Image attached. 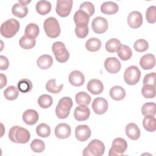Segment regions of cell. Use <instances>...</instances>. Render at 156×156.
<instances>
[{
    "label": "cell",
    "instance_id": "6da1fadb",
    "mask_svg": "<svg viewBox=\"0 0 156 156\" xmlns=\"http://www.w3.org/2000/svg\"><path fill=\"white\" fill-rule=\"evenodd\" d=\"M9 138L13 143L24 144L29 141L30 135L27 129L18 126H15L10 128L9 132Z\"/></svg>",
    "mask_w": 156,
    "mask_h": 156
},
{
    "label": "cell",
    "instance_id": "7a4b0ae2",
    "mask_svg": "<svg viewBox=\"0 0 156 156\" xmlns=\"http://www.w3.org/2000/svg\"><path fill=\"white\" fill-rule=\"evenodd\" d=\"M20 23L14 18H10L4 22L1 26V34L2 36L10 38L13 37L19 30Z\"/></svg>",
    "mask_w": 156,
    "mask_h": 156
},
{
    "label": "cell",
    "instance_id": "3957f363",
    "mask_svg": "<svg viewBox=\"0 0 156 156\" xmlns=\"http://www.w3.org/2000/svg\"><path fill=\"white\" fill-rule=\"evenodd\" d=\"M73 105V102L71 98L63 97L58 101L55 107V114L60 119L66 118L70 113V110Z\"/></svg>",
    "mask_w": 156,
    "mask_h": 156
},
{
    "label": "cell",
    "instance_id": "277c9868",
    "mask_svg": "<svg viewBox=\"0 0 156 156\" xmlns=\"http://www.w3.org/2000/svg\"><path fill=\"white\" fill-rule=\"evenodd\" d=\"M43 27L46 35L51 38H55L60 34V27L55 18L49 17L45 20Z\"/></svg>",
    "mask_w": 156,
    "mask_h": 156
},
{
    "label": "cell",
    "instance_id": "5b68a950",
    "mask_svg": "<svg viewBox=\"0 0 156 156\" xmlns=\"http://www.w3.org/2000/svg\"><path fill=\"white\" fill-rule=\"evenodd\" d=\"M105 151V146L104 143L97 139L91 140L87 147H86L82 152V155L85 156H101Z\"/></svg>",
    "mask_w": 156,
    "mask_h": 156
},
{
    "label": "cell",
    "instance_id": "8992f818",
    "mask_svg": "<svg viewBox=\"0 0 156 156\" xmlns=\"http://www.w3.org/2000/svg\"><path fill=\"white\" fill-rule=\"evenodd\" d=\"M52 51L55 55L56 60L60 63L66 62L69 57V54L65 45L61 41H56L52 44Z\"/></svg>",
    "mask_w": 156,
    "mask_h": 156
},
{
    "label": "cell",
    "instance_id": "52a82bcc",
    "mask_svg": "<svg viewBox=\"0 0 156 156\" xmlns=\"http://www.w3.org/2000/svg\"><path fill=\"white\" fill-rule=\"evenodd\" d=\"M141 72L135 65L129 66L124 73V79L126 83L130 85L136 84L140 79Z\"/></svg>",
    "mask_w": 156,
    "mask_h": 156
},
{
    "label": "cell",
    "instance_id": "ba28073f",
    "mask_svg": "<svg viewBox=\"0 0 156 156\" xmlns=\"http://www.w3.org/2000/svg\"><path fill=\"white\" fill-rule=\"evenodd\" d=\"M127 148L126 141L122 138H116L113 140L112 146L109 150V156L122 155Z\"/></svg>",
    "mask_w": 156,
    "mask_h": 156
},
{
    "label": "cell",
    "instance_id": "9c48e42d",
    "mask_svg": "<svg viewBox=\"0 0 156 156\" xmlns=\"http://www.w3.org/2000/svg\"><path fill=\"white\" fill-rule=\"evenodd\" d=\"M72 7V0H57L55 10L60 16L66 17L69 15Z\"/></svg>",
    "mask_w": 156,
    "mask_h": 156
},
{
    "label": "cell",
    "instance_id": "30bf717a",
    "mask_svg": "<svg viewBox=\"0 0 156 156\" xmlns=\"http://www.w3.org/2000/svg\"><path fill=\"white\" fill-rule=\"evenodd\" d=\"M107 20L102 16H98L93 19L91 23V27L93 30L96 34H103L108 29Z\"/></svg>",
    "mask_w": 156,
    "mask_h": 156
},
{
    "label": "cell",
    "instance_id": "8fae6325",
    "mask_svg": "<svg viewBox=\"0 0 156 156\" xmlns=\"http://www.w3.org/2000/svg\"><path fill=\"white\" fill-rule=\"evenodd\" d=\"M107 101L101 97L95 98L92 103V108L94 112L98 115L105 113L108 109Z\"/></svg>",
    "mask_w": 156,
    "mask_h": 156
},
{
    "label": "cell",
    "instance_id": "7c38bea8",
    "mask_svg": "<svg viewBox=\"0 0 156 156\" xmlns=\"http://www.w3.org/2000/svg\"><path fill=\"white\" fill-rule=\"evenodd\" d=\"M91 132L87 125H79L75 129V136L79 141H85L91 136Z\"/></svg>",
    "mask_w": 156,
    "mask_h": 156
},
{
    "label": "cell",
    "instance_id": "4fadbf2b",
    "mask_svg": "<svg viewBox=\"0 0 156 156\" xmlns=\"http://www.w3.org/2000/svg\"><path fill=\"white\" fill-rule=\"evenodd\" d=\"M143 19L141 13L138 11H133L130 12L127 17V23L132 29L140 27L143 24Z\"/></svg>",
    "mask_w": 156,
    "mask_h": 156
},
{
    "label": "cell",
    "instance_id": "5bb4252c",
    "mask_svg": "<svg viewBox=\"0 0 156 156\" xmlns=\"http://www.w3.org/2000/svg\"><path fill=\"white\" fill-rule=\"evenodd\" d=\"M121 63L116 57H108L104 62V67L110 73L115 74L121 69Z\"/></svg>",
    "mask_w": 156,
    "mask_h": 156
},
{
    "label": "cell",
    "instance_id": "9a60e30c",
    "mask_svg": "<svg viewBox=\"0 0 156 156\" xmlns=\"http://www.w3.org/2000/svg\"><path fill=\"white\" fill-rule=\"evenodd\" d=\"M71 133L70 126L66 123H60L55 128L54 133L57 138L65 139L68 138Z\"/></svg>",
    "mask_w": 156,
    "mask_h": 156
},
{
    "label": "cell",
    "instance_id": "2e32d148",
    "mask_svg": "<svg viewBox=\"0 0 156 156\" xmlns=\"http://www.w3.org/2000/svg\"><path fill=\"white\" fill-rule=\"evenodd\" d=\"M90 115V110L87 105L77 106L74 111V117L78 121H86Z\"/></svg>",
    "mask_w": 156,
    "mask_h": 156
},
{
    "label": "cell",
    "instance_id": "e0dca14e",
    "mask_svg": "<svg viewBox=\"0 0 156 156\" xmlns=\"http://www.w3.org/2000/svg\"><path fill=\"white\" fill-rule=\"evenodd\" d=\"M87 90L93 94H101L104 90V85L102 82L96 79L90 80L87 85Z\"/></svg>",
    "mask_w": 156,
    "mask_h": 156
},
{
    "label": "cell",
    "instance_id": "ac0fdd59",
    "mask_svg": "<svg viewBox=\"0 0 156 156\" xmlns=\"http://www.w3.org/2000/svg\"><path fill=\"white\" fill-rule=\"evenodd\" d=\"M23 121L27 125H34L38 120L39 115L38 112L34 109H28L26 110L22 116Z\"/></svg>",
    "mask_w": 156,
    "mask_h": 156
},
{
    "label": "cell",
    "instance_id": "d6986e66",
    "mask_svg": "<svg viewBox=\"0 0 156 156\" xmlns=\"http://www.w3.org/2000/svg\"><path fill=\"white\" fill-rule=\"evenodd\" d=\"M69 83L75 87L82 86L85 82V77L83 74L77 70H74L71 72L69 75Z\"/></svg>",
    "mask_w": 156,
    "mask_h": 156
},
{
    "label": "cell",
    "instance_id": "ffe728a7",
    "mask_svg": "<svg viewBox=\"0 0 156 156\" xmlns=\"http://www.w3.org/2000/svg\"><path fill=\"white\" fill-rule=\"evenodd\" d=\"M141 67L145 70L152 69L155 65V58L154 55L152 54H147L144 55L140 60Z\"/></svg>",
    "mask_w": 156,
    "mask_h": 156
},
{
    "label": "cell",
    "instance_id": "44dd1931",
    "mask_svg": "<svg viewBox=\"0 0 156 156\" xmlns=\"http://www.w3.org/2000/svg\"><path fill=\"white\" fill-rule=\"evenodd\" d=\"M126 134L130 139L136 140L140 136V130L136 124L130 122L126 127Z\"/></svg>",
    "mask_w": 156,
    "mask_h": 156
},
{
    "label": "cell",
    "instance_id": "7402d4cb",
    "mask_svg": "<svg viewBox=\"0 0 156 156\" xmlns=\"http://www.w3.org/2000/svg\"><path fill=\"white\" fill-rule=\"evenodd\" d=\"M118 5L115 2L112 1L105 2L101 5V12L107 15L115 14L118 12Z\"/></svg>",
    "mask_w": 156,
    "mask_h": 156
},
{
    "label": "cell",
    "instance_id": "603a6c76",
    "mask_svg": "<svg viewBox=\"0 0 156 156\" xmlns=\"http://www.w3.org/2000/svg\"><path fill=\"white\" fill-rule=\"evenodd\" d=\"M74 22L76 25H88L90 16L85 12L78 10L74 15Z\"/></svg>",
    "mask_w": 156,
    "mask_h": 156
},
{
    "label": "cell",
    "instance_id": "cb8c5ba5",
    "mask_svg": "<svg viewBox=\"0 0 156 156\" xmlns=\"http://www.w3.org/2000/svg\"><path fill=\"white\" fill-rule=\"evenodd\" d=\"M51 3L49 1L45 0L38 1L35 5L37 12L41 15H45L51 12Z\"/></svg>",
    "mask_w": 156,
    "mask_h": 156
},
{
    "label": "cell",
    "instance_id": "d4e9b609",
    "mask_svg": "<svg viewBox=\"0 0 156 156\" xmlns=\"http://www.w3.org/2000/svg\"><path fill=\"white\" fill-rule=\"evenodd\" d=\"M53 63L52 57L48 54H44L37 59V66L41 69H48Z\"/></svg>",
    "mask_w": 156,
    "mask_h": 156
},
{
    "label": "cell",
    "instance_id": "484cf974",
    "mask_svg": "<svg viewBox=\"0 0 156 156\" xmlns=\"http://www.w3.org/2000/svg\"><path fill=\"white\" fill-rule=\"evenodd\" d=\"M110 97L115 101H121L126 96L125 90L121 86H114L110 90Z\"/></svg>",
    "mask_w": 156,
    "mask_h": 156
},
{
    "label": "cell",
    "instance_id": "4316f807",
    "mask_svg": "<svg viewBox=\"0 0 156 156\" xmlns=\"http://www.w3.org/2000/svg\"><path fill=\"white\" fill-rule=\"evenodd\" d=\"M12 12L14 16L22 18L27 15L28 13V8L27 5H24L18 2L13 5Z\"/></svg>",
    "mask_w": 156,
    "mask_h": 156
},
{
    "label": "cell",
    "instance_id": "83f0119b",
    "mask_svg": "<svg viewBox=\"0 0 156 156\" xmlns=\"http://www.w3.org/2000/svg\"><path fill=\"white\" fill-rule=\"evenodd\" d=\"M143 126L146 131L154 132L156 129V119L154 116H145L143 120Z\"/></svg>",
    "mask_w": 156,
    "mask_h": 156
},
{
    "label": "cell",
    "instance_id": "f1b7e54d",
    "mask_svg": "<svg viewBox=\"0 0 156 156\" xmlns=\"http://www.w3.org/2000/svg\"><path fill=\"white\" fill-rule=\"evenodd\" d=\"M121 45L122 44L119 40L116 38H111L106 42L105 49L108 52L114 53L119 51Z\"/></svg>",
    "mask_w": 156,
    "mask_h": 156
},
{
    "label": "cell",
    "instance_id": "f546056e",
    "mask_svg": "<svg viewBox=\"0 0 156 156\" xmlns=\"http://www.w3.org/2000/svg\"><path fill=\"white\" fill-rule=\"evenodd\" d=\"M87 49L90 52H96L101 47V41L97 38H90L85 43Z\"/></svg>",
    "mask_w": 156,
    "mask_h": 156
},
{
    "label": "cell",
    "instance_id": "4dcf8cb0",
    "mask_svg": "<svg viewBox=\"0 0 156 156\" xmlns=\"http://www.w3.org/2000/svg\"><path fill=\"white\" fill-rule=\"evenodd\" d=\"M36 40L35 38L23 35L19 40L20 46L24 49H30L34 48L35 45Z\"/></svg>",
    "mask_w": 156,
    "mask_h": 156
},
{
    "label": "cell",
    "instance_id": "1f68e13d",
    "mask_svg": "<svg viewBox=\"0 0 156 156\" xmlns=\"http://www.w3.org/2000/svg\"><path fill=\"white\" fill-rule=\"evenodd\" d=\"M18 89L23 93H26L30 91L33 85L32 82L27 79H22L18 82Z\"/></svg>",
    "mask_w": 156,
    "mask_h": 156
},
{
    "label": "cell",
    "instance_id": "d6a6232c",
    "mask_svg": "<svg viewBox=\"0 0 156 156\" xmlns=\"http://www.w3.org/2000/svg\"><path fill=\"white\" fill-rule=\"evenodd\" d=\"M76 102L80 105H87L91 102L90 96L84 91L77 93L75 96Z\"/></svg>",
    "mask_w": 156,
    "mask_h": 156
},
{
    "label": "cell",
    "instance_id": "836d02e7",
    "mask_svg": "<svg viewBox=\"0 0 156 156\" xmlns=\"http://www.w3.org/2000/svg\"><path fill=\"white\" fill-rule=\"evenodd\" d=\"M19 90L15 86H9L4 91V96L5 99L9 101L16 99L19 95Z\"/></svg>",
    "mask_w": 156,
    "mask_h": 156
},
{
    "label": "cell",
    "instance_id": "e575fe53",
    "mask_svg": "<svg viewBox=\"0 0 156 156\" xmlns=\"http://www.w3.org/2000/svg\"><path fill=\"white\" fill-rule=\"evenodd\" d=\"M40 29L37 24L35 23H29L25 28V35L27 37L35 38L39 34Z\"/></svg>",
    "mask_w": 156,
    "mask_h": 156
},
{
    "label": "cell",
    "instance_id": "d590c367",
    "mask_svg": "<svg viewBox=\"0 0 156 156\" xmlns=\"http://www.w3.org/2000/svg\"><path fill=\"white\" fill-rule=\"evenodd\" d=\"M118 55L122 60H127L130 59L132 55V49L128 46L122 44L118 51Z\"/></svg>",
    "mask_w": 156,
    "mask_h": 156
},
{
    "label": "cell",
    "instance_id": "8d00e7d4",
    "mask_svg": "<svg viewBox=\"0 0 156 156\" xmlns=\"http://www.w3.org/2000/svg\"><path fill=\"white\" fill-rule=\"evenodd\" d=\"M53 99L51 96L46 94L41 95L38 99V104L42 108H48L52 105Z\"/></svg>",
    "mask_w": 156,
    "mask_h": 156
},
{
    "label": "cell",
    "instance_id": "74e56055",
    "mask_svg": "<svg viewBox=\"0 0 156 156\" xmlns=\"http://www.w3.org/2000/svg\"><path fill=\"white\" fill-rule=\"evenodd\" d=\"M141 112L144 116H154L156 112V105L154 102H146L141 107Z\"/></svg>",
    "mask_w": 156,
    "mask_h": 156
},
{
    "label": "cell",
    "instance_id": "f35d334b",
    "mask_svg": "<svg viewBox=\"0 0 156 156\" xmlns=\"http://www.w3.org/2000/svg\"><path fill=\"white\" fill-rule=\"evenodd\" d=\"M36 133L40 137L46 138L51 134V128L47 124L41 123L37 126Z\"/></svg>",
    "mask_w": 156,
    "mask_h": 156
},
{
    "label": "cell",
    "instance_id": "ab89813d",
    "mask_svg": "<svg viewBox=\"0 0 156 156\" xmlns=\"http://www.w3.org/2000/svg\"><path fill=\"white\" fill-rule=\"evenodd\" d=\"M55 81H56V79H52L49 80L47 82V83L46 84V88L47 91H49V93L57 94V93H60L61 91V90H62L63 85L61 84L58 86H57Z\"/></svg>",
    "mask_w": 156,
    "mask_h": 156
},
{
    "label": "cell",
    "instance_id": "60d3db41",
    "mask_svg": "<svg viewBox=\"0 0 156 156\" xmlns=\"http://www.w3.org/2000/svg\"><path fill=\"white\" fill-rule=\"evenodd\" d=\"M141 93L145 98H154L155 96V87L148 84L144 85L141 88Z\"/></svg>",
    "mask_w": 156,
    "mask_h": 156
},
{
    "label": "cell",
    "instance_id": "b9f144b4",
    "mask_svg": "<svg viewBox=\"0 0 156 156\" xmlns=\"http://www.w3.org/2000/svg\"><path fill=\"white\" fill-rule=\"evenodd\" d=\"M30 148L34 152L37 153H40L44 151L45 149L44 143L39 139L34 140L30 143Z\"/></svg>",
    "mask_w": 156,
    "mask_h": 156
},
{
    "label": "cell",
    "instance_id": "7bdbcfd3",
    "mask_svg": "<svg viewBox=\"0 0 156 156\" xmlns=\"http://www.w3.org/2000/svg\"><path fill=\"white\" fill-rule=\"evenodd\" d=\"M133 48L137 52H142L148 49L149 43L144 39H138L134 43Z\"/></svg>",
    "mask_w": 156,
    "mask_h": 156
},
{
    "label": "cell",
    "instance_id": "ee69618b",
    "mask_svg": "<svg viewBox=\"0 0 156 156\" xmlns=\"http://www.w3.org/2000/svg\"><path fill=\"white\" fill-rule=\"evenodd\" d=\"M88 25H76L75 27V33L76 36L80 38H85L88 34Z\"/></svg>",
    "mask_w": 156,
    "mask_h": 156
},
{
    "label": "cell",
    "instance_id": "f6af8a7d",
    "mask_svg": "<svg viewBox=\"0 0 156 156\" xmlns=\"http://www.w3.org/2000/svg\"><path fill=\"white\" fill-rule=\"evenodd\" d=\"M156 7L151 5L147 8L146 12V18L148 23L153 24L156 21Z\"/></svg>",
    "mask_w": 156,
    "mask_h": 156
},
{
    "label": "cell",
    "instance_id": "bcb514c9",
    "mask_svg": "<svg viewBox=\"0 0 156 156\" xmlns=\"http://www.w3.org/2000/svg\"><path fill=\"white\" fill-rule=\"evenodd\" d=\"M79 10H81L85 12L90 17L94 14L95 11V9L93 4L91 2H87V1L83 2L80 4Z\"/></svg>",
    "mask_w": 156,
    "mask_h": 156
},
{
    "label": "cell",
    "instance_id": "7dc6e473",
    "mask_svg": "<svg viewBox=\"0 0 156 156\" xmlns=\"http://www.w3.org/2000/svg\"><path fill=\"white\" fill-rule=\"evenodd\" d=\"M143 84L152 85L155 87V73H151L146 74L143 79Z\"/></svg>",
    "mask_w": 156,
    "mask_h": 156
},
{
    "label": "cell",
    "instance_id": "c3c4849f",
    "mask_svg": "<svg viewBox=\"0 0 156 156\" xmlns=\"http://www.w3.org/2000/svg\"><path fill=\"white\" fill-rule=\"evenodd\" d=\"M9 65V62L7 58L4 55L0 56V69L6 70Z\"/></svg>",
    "mask_w": 156,
    "mask_h": 156
},
{
    "label": "cell",
    "instance_id": "681fc988",
    "mask_svg": "<svg viewBox=\"0 0 156 156\" xmlns=\"http://www.w3.org/2000/svg\"><path fill=\"white\" fill-rule=\"evenodd\" d=\"M0 76H1V88L2 89L4 88V87H5L7 85V80L6 76L2 73L0 74Z\"/></svg>",
    "mask_w": 156,
    "mask_h": 156
},
{
    "label": "cell",
    "instance_id": "f907efd6",
    "mask_svg": "<svg viewBox=\"0 0 156 156\" xmlns=\"http://www.w3.org/2000/svg\"><path fill=\"white\" fill-rule=\"evenodd\" d=\"M31 1H18V2L24 5H26L27 4L30 3Z\"/></svg>",
    "mask_w": 156,
    "mask_h": 156
}]
</instances>
